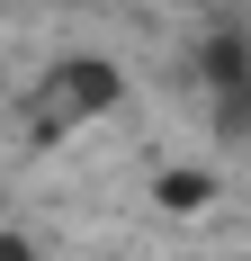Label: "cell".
<instances>
[{
  "label": "cell",
  "mask_w": 251,
  "mask_h": 261,
  "mask_svg": "<svg viewBox=\"0 0 251 261\" xmlns=\"http://www.w3.org/2000/svg\"><path fill=\"white\" fill-rule=\"evenodd\" d=\"M45 90L72 108V117H90V108H108V99H117V72H108V63H63Z\"/></svg>",
  "instance_id": "obj_1"
},
{
  "label": "cell",
  "mask_w": 251,
  "mask_h": 261,
  "mask_svg": "<svg viewBox=\"0 0 251 261\" xmlns=\"http://www.w3.org/2000/svg\"><path fill=\"white\" fill-rule=\"evenodd\" d=\"M162 198H171V207H198V198H206V180H198V171H179V180H162Z\"/></svg>",
  "instance_id": "obj_2"
}]
</instances>
